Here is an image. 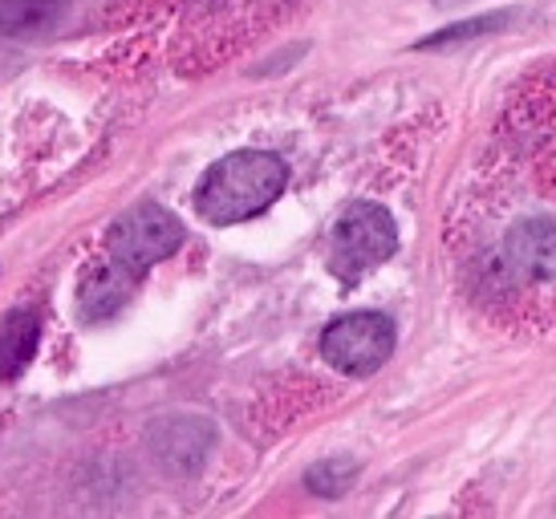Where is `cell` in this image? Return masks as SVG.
Returning <instances> with one entry per match:
<instances>
[{"label":"cell","instance_id":"cell-3","mask_svg":"<svg viewBox=\"0 0 556 519\" xmlns=\"http://www.w3.org/2000/svg\"><path fill=\"white\" fill-rule=\"evenodd\" d=\"M399 329L387 313H345L321 333V357L345 378H370L394 357Z\"/></svg>","mask_w":556,"mask_h":519},{"label":"cell","instance_id":"cell-7","mask_svg":"<svg viewBox=\"0 0 556 519\" xmlns=\"http://www.w3.org/2000/svg\"><path fill=\"white\" fill-rule=\"evenodd\" d=\"M41 345V317L33 308H16L0 321V382L21 378Z\"/></svg>","mask_w":556,"mask_h":519},{"label":"cell","instance_id":"cell-6","mask_svg":"<svg viewBox=\"0 0 556 519\" xmlns=\"http://www.w3.org/2000/svg\"><path fill=\"white\" fill-rule=\"evenodd\" d=\"M135 284H139V273H130V268L118 264L114 256L102 260V264H93L78 289L81 321H106V317H114V313L130 301Z\"/></svg>","mask_w":556,"mask_h":519},{"label":"cell","instance_id":"cell-5","mask_svg":"<svg viewBox=\"0 0 556 519\" xmlns=\"http://www.w3.org/2000/svg\"><path fill=\"white\" fill-rule=\"evenodd\" d=\"M504 256L528 280H548V276H556V215H541V219L516 224L508 231V240H504Z\"/></svg>","mask_w":556,"mask_h":519},{"label":"cell","instance_id":"cell-11","mask_svg":"<svg viewBox=\"0 0 556 519\" xmlns=\"http://www.w3.org/2000/svg\"><path fill=\"white\" fill-rule=\"evenodd\" d=\"M354 474H357L354 463H338V458H329V463H317V467L305 474V483H309V491L325 495V499H338V495L350 491Z\"/></svg>","mask_w":556,"mask_h":519},{"label":"cell","instance_id":"cell-10","mask_svg":"<svg viewBox=\"0 0 556 519\" xmlns=\"http://www.w3.org/2000/svg\"><path fill=\"white\" fill-rule=\"evenodd\" d=\"M504 25H511V13H488V16H471V21H459V25H447L434 37L418 41L415 49H443V46H459V41H476V37H488V33H500Z\"/></svg>","mask_w":556,"mask_h":519},{"label":"cell","instance_id":"cell-2","mask_svg":"<svg viewBox=\"0 0 556 519\" xmlns=\"http://www.w3.org/2000/svg\"><path fill=\"white\" fill-rule=\"evenodd\" d=\"M399 252V224L382 203H354L345 207L338 224H333V248H329V268L341 280H357L370 268L387 264Z\"/></svg>","mask_w":556,"mask_h":519},{"label":"cell","instance_id":"cell-1","mask_svg":"<svg viewBox=\"0 0 556 519\" xmlns=\"http://www.w3.org/2000/svg\"><path fill=\"white\" fill-rule=\"evenodd\" d=\"M289 183V167L268 151H236L219 159L216 167L203 175L195 191V207L207 224H244L252 215L268 212Z\"/></svg>","mask_w":556,"mask_h":519},{"label":"cell","instance_id":"cell-9","mask_svg":"<svg viewBox=\"0 0 556 519\" xmlns=\"http://www.w3.org/2000/svg\"><path fill=\"white\" fill-rule=\"evenodd\" d=\"M62 0H0V37L33 41L58 25Z\"/></svg>","mask_w":556,"mask_h":519},{"label":"cell","instance_id":"cell-8","mask_svg":"<svg viewBox=\"0 0 556 519\" xmlns=\"http://www.w3.org/2000/svg\"><path fill=\"white\" fill-rule=\"evenodd\" d=\"M159 434H167V446L159 443L155 455L175 467V471H191V467H200V458L207 455V446H212V422H203V418H175V422H155Z\"/></svg>","mask_w":556,"mask_h":519},{"label":"cell","instance_id":"cell-4","mask_svg":"<svg viewBox=\"0 0 556 519\" xmlns=\"http://www.w3.org/2000/svg\"><path fill=\"white\" fill-rule=\"evenodd\" d=\"M184 244V224L163 207V203H135L126 207L106 236V252L130 273H147L151 264L167 260L175 248Z\"/></svg>","mask_w":556,"mask_h":519}]
</instances>
